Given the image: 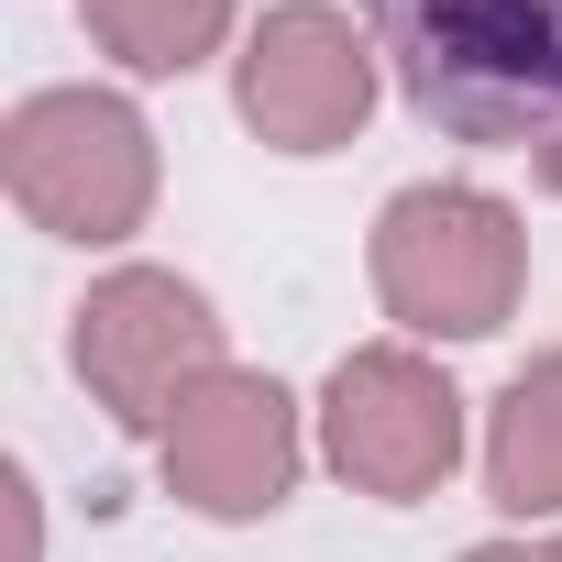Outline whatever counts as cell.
Segmentation results:
<instances>
[{
	"label": "cell",
	"instance_id": "cell-1",
	"mask_svg": "<svg viewBox=\"0 0 562 562\" xmlns=\"http://www.w3.org/2000/svg\"><path fill=\"white\" fill-rule=\"evenodd\" d=\"M397 100L452 144L562 133V0H364Z\"/></svg>",
	"mask_w": 562,
	"mask_h": 562
}]
</instances>
